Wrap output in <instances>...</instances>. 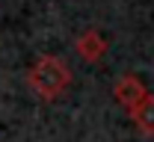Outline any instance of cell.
<instances>
[{
  "mask_svg": "<svg viewBox=\"0 0 154 142\" xmlns=\"http://www.w3.org/2000/svg\"><path fill=\"white\" fill-rule=\"evenodd\" d=\"M71 83V71L59 56H38L30 71H27V86L33 89V95L42 101H57L59 95L68 89Z\"/></svg>",
  "mask_w": 154,
  "mask_h": 142,
  "instance_id": "1",
  "label": "cell"
},
{
  "mask_svg": "<svg viewBox=\"0 0 154 142\" xmlns=\"http://www.w3.org/2000/svg\"><path fill=\"white\" fill-rule=\"evenodd\" d=\"M145 95H148V89H145V83L139 80L136 74H122V77L116 80V86H113V98L122 104L128 113L145 101Z\"/></svg>",
  "mask_w": 154,
  "mask_h": 142,
  "instance_id": "2",
  "label": "cell"
},
{
  "mask_svg": "<svg viewBox=\"0 0 154 142\" xmlns=\"http://www.w3.org/2000/svg\"><path fill=\"white\" fill-rule=\"evenodd\" d=\"M74 50L83 62H101L107 56V39L98 30H83L74 39Z\"/></svg>",
  "mask_w": 154,
  "mask_h": 142,
  "instance_id": "3",
  "label": "cell"
},
{
  "mask_svg": "<svg viewBox=\"0 0 154 142\" xmlns=\"http://www.w3.org/2000/svg\"><path fill=\"white\" fill-rule=\"evenodd\" d=\"M128 116H131V122L136 124V130H142L145 136H154V95L151 92H148L145 101L139 104V107H134Z\"/></svg>",
  "mask_w": 154,
  "mask_h": 142,
  "instance_id": "4",
  "label": "cell"
}]
</instances>
